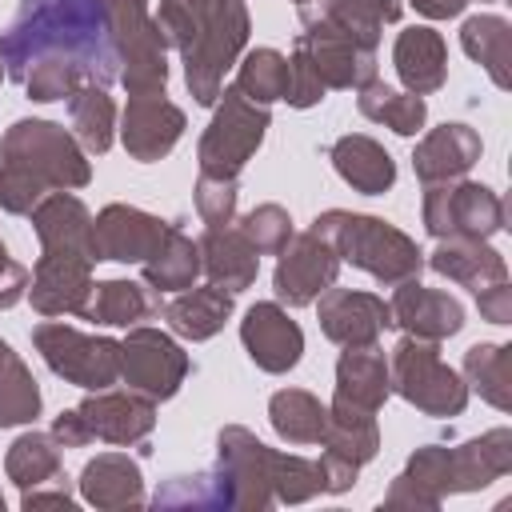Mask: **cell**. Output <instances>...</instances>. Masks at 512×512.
I'll return each instance as SVG.
<instances>
[{
  "label": "cell",
  "mask_w": 512,
  "mask_h": 512,
  "mask_svg": "<svg viewBox=\"0 0 512 512\" xmlns=\"http://www.w3.org/2000/svg\"><path fill=\"white\" fill-rule=\"evenodd\" d=\"M48 52L72 56L100 84L116 80L108 36H104V4L100 0H20L16 20L0 32L4 76L24 84L32 60Z\"/></svg>",
  "instance_id": "1"
},
{
  "label": "cell",
  "mask_w": 512,
  "mask_h": 512,
  "mask_svg": "<svg viewBox=\"0 0 512 512\" xmlns=\"http://www.w3.org/2000/svg\"><path fill=\"white\" fill-rule=\"evenodd\" d=\"M156 24L168 48L184 60V84L196 104H216L224 72L236 68L248 48V4L244 0H160Z\"/></svg>",
  "instance_id": "2"
},
{
  "label": "cell",
  "mask_w": 512,
  "mask_h": 512,
  "mask_svg": "<svg viewBox=\"0 0 512 512\" xmlns=\"http://www.w3.org/2000/svg\"><path fill=\"white\" fill-rule=\"evenodd\" d=\"M92 180L88 152L56 120H16L0 136V208L28 216L48 192H72Z\"/></svg>",
  "instance_id": "3"
},
{
  "label": "cell",
  "mask_w": 512,
  "mask_h": 512,
  "mask_svg": "<svg viewBox=\"0 0 512 512\" xmlns=\"http://www.w3.org/2000/svg\"><path fill=\"white\" fill-rule=\"evenodd\" d=\"M312 232L336 248L340 264H352V268L376 276L380 284L416 280L424 268V252L416 248V240L380 216L328 208L312 220Z\"/></svg>",
  "instance_id": "4"
},
{
  "label": "cell",
  "mask_w": 512,
  "mask_h": 512,
  "mask_svg": "<svg viewBox=\"0 0 512 512\" xmlns=\"http://www.w3.org/2000/svg\"><path fill=\"white\" fill-rule=\"evenodd\" d=\"M100 4H104V36L116 80L128 92H164L168 40L156 16H148V0H100Z\"/></svg>",
  "instance_id": "5"
},
{
  "label": "cell",
  "mask_w": 512,
  "mask_h": 512,
  "mask_svg": "<svg viewBox=\"0 0 512 512\" xmlns=\"http://www.w3.org/2000/svg\"><path fill=\"white\" fill-rule=\"evenodd\" d=\"M268 124H272L268 104H256L236 84H224L216 96L212 124L204 128L200 148H196L200 172L220 176V180H236L244 172V164L256 156V148L264 144Z\"/></svg>",
  "instance_id": "6"
},
{
  "label": "cell",
  "mask_w": 512,
  "mask_h": 512,
  "mask_svg": "<svg viewBox=\"0 0 512 512\" xmlns=\"http://www.w3.org/2000/svg\"><path fill=\"white\" fill-rule=\"evenodd\" d=\"M388 380H392V392H400L424 416L448 420L468 408V384L456 368L440 360L436 340H420L404 332V340L388 356Z\"/></svg>",
  "instance_id": "7"
},
{
  "label": "cell",
  "mask_w": 512,
  "mask_h": 512,
  "mask_svg": "<svg viewBox=\"0 0 512 512\" xmlns=\"http://www.w3.org/2000/svg\"><path fill=\"white\" fill-rule=\"evenodd\" d=\"M32 344L44 356V364L76 388L100 392L120 380V340L112 336H88L72 324L48 320L32 328Z\"/></svg>",
  "instance_id": "8"
},
{
  "label": "cell",
  "mask_w": 512,
  "mask_h": 512,
  "mask_svg": "<svg viewBox=\"0 0 512 512\" xmlns=\"http://www.w3.org/2000/svg\"><path fill=\"white\" fill-rule=\"evenodd\" d=\"M424 228L428 236H472L488 240L504 228V200L476 180H444L424 184Z\"/></svg>",
  "instance_id": "9"
},
{
  "label": "cell",
  "mask_w": 512,
  "mask_h": 512,
  "mask_svg": "<svg viewBox=\"0 0 512 512\" xmlns=\"http://www.w3.org/2000/svg\"><path fill=\"white\" fill-rule=\"evenodd\" d=\"M272 460L276 448L256 440V432L228 424L216 436V472L228 488V508L236 512H264L276 504L272 496Z\"/></svg>",
  "instance_id": "10"
},
{
  "label": "cell",
  "mask_w": 512,
  "mask_h": 512,
  "mask_svg": "<svg viewBox=\"0 0 512 512\" xmlns=\"http://www.w3.org/2000/svg\"><path fill=\"white\" fill-rule=\"evenodd\" d=\"M120 376L148 400H172L188 376V352L168 332L132 324L120 340Z\"/></svg>",
  "instance_id": "11"
},
{
  "label": "cell",
  "mask_w": 512,
  "mask_h": 512,
  "mask_svg": "<svg viewBox=\"0 0 512 512\" xmlns=\"http://www.w3.org/2000/svg\"><path fill=\"white\" fill-rule=\"evenodd\" d=\"M300 24L304 32L296 44L308 52L324 88H364L368 80H376V48L356 44L344 28L312 8H300Z\"/></svg>",
  "instance_id": "12"
},
{
  "label": "cell",
  "mask_w": 512,
  "mask_h": 512,
  "mask_svg": "<svg viewBox=\"0 0 512 512\" xmlns=\"http://www.w3.org/2000/svg\"><path fill=\"white\" fill-rule=\"evenodd\" d=\"M276 256L280 260H276V272H272V288H276V300L288 304V308H304L328 284H336L340 256L312 228L308 232H292V240Z\"/></svg>",
  "instance_id": "13"
},
{
  "label": "cell",
  "mask_w": 512,
  "mask_h": 512,
  "mask_svg": "<svg viewBox=\"0 0 512 512\" xmlns=\"http://www.w3.org/2000/svg\"><path fill=\"white\" fill-rule=\"evenodd\" d=\"M188 120L164 92H128L124 116H120V140L132 160L152 164L176 148Z\"/></svg>",
  "instance_id": "14"
},
{
  "label": "cell",
  "mask_w": 512,
  "mask_h": 512,
  "mask_svg": "<svg viewBox=\"0 0 512 512\" xmlns=\"http://www.w3.org/2000/svg\"><path fill=\"white\" fill-rule=\"evenodd\" d=\"M316 316H320V332L340 344V348H364L376 344L384 328H392V312L380 296L372 292H356V288H336L328 284L316 300Z\"/></svg>",
  "instance_id": "15"
},
{
  "label": "cell",
  "mask_w": 512,
  "mask_h": 512,
  "mask_svg": "<svg viewBox=\"0 0 512 512\" xmlns=\"http://www.w3.org/2000/svg\"><path fill=\"white\" fill-rule=\"evenodd\" d=\"M240 340L252 364L272 376L292 372L304 356V332L280 300H256L240 320Z\"/></svg>",
  "instance_id": "16"
},
{
  "label": "cell",
  "mask_w": 512,
  "mask_h": 512,
  "mask_svg": "<svg viewBox=\"0 0 512 512\" xmlns=\"http://www.w3.org/2000/svg\"><path fill=\"white\" fill-rule=\"evenodd\" d=\"M92 256L80 252H40L32 280H28V300L40 316H68L84 308L92 292Z\"/></svg>",
  "instance_id": "17"
},
{
  "label": "cell",
  "mask_w": 512,
  "mask_h": 512,
  "mask_svg": "<svg viewBox=\"0 0 512 512\" xmlns=\"http://www.w3.org/2000/svg\"><path fill=\"white\" fill-rule=\"evenodd\" d=\"M168 224L136 204H108L92 216V240H96V260H116V264H140Z\"/></svg>",
  "instance_id": "18"
},
{
  "label": "cell",
  "mask_w": 512,
  "mask_h": 512,
  "mask_svg": "<svg viewBox=\"0 0 512 512\" xmlns=\"http://www.w3.org/2000/svg\"><path fill=\"white\" fill-rule=\"evenodd\" d=\"M84 428L92 432V440H108V444H140L152 424H156V400L140 396V392H112V388H100L92 396H84L76 404Z\"/></svg>",
  "instance_id": "19"
},
{
  "label": "cell",
  "mask_w": 512,
  "mask_h": 512,
  "mask_svg": "<svg viewBox=\"0 0 512 512\" xmlns=\"http://www.w3.org/2000/svg\"><path fill=\"white\" fill-rule=\"evenodd\" d=\"M388 312H392V328H404L408 336L420 340H444L464 328V304L440 288H424L420 276L396 284Z\"/></svg>",
  "instance_id": "20"
},
{
  "label": "cell",
  "mask_w": 512,
  "mask_h": 512,
  "mask_svg": "<svg viewBox=\"0 0 512 512\" xmlns=\"http://www.w3.org/2000/svg\"><path fill=\"white\" fill-rule=\"evenodd\" d=\"M484 144L476 136V128L452 120V124H440L432 128L416 152H412V168H416V180L420 184H444V180H460L468 176V168L480 160Z\"/></svg>",
  "instance_id": "21"
},
{
  "label": "cell",
  "mask_w": 512,
  "mask_h": 512,
  "mask_svg": "<svg viewBox=\"0 0 512 512\" xmlns=\"http://www.w3.org/2000/svg\"><path fill=\"white\" fill-rule=\"evenodd\" d=\"M32 228L40 240V252H80L96 260V240H92V212L80 196L72 192H48L32 212Z\"/></svg>",
  "instance_id": "22"
},
{
  "label": "cell",
  "mask_w": 512,
  "mask_h": 512,
  "mask_svg": "<svg viewBox=\"0 0 512 512\" xmlns=\"http://www.w3.org/2000/svg\"><path fill=\"white\" fill-rule=\"evenodd\" d=\"M196 244H200V272L208 276V284H216V288H224L232 296L256 284V276H260V252L248 244V236L236 224L208 228Z\"/></svg>",
  "instance_id": "23"
},
{
  "label": "cell",
  "mask_w": 512,
  "mask_h": 512,
  "mask_svg": "<svg viewBox=\"0 0 512 512\" xmlns=\"http://www.w3.org/2000/svg\"><path fill=\"white\" fill-rule=\"evenodd\" d=\"M392 64H396V76H400L404 92L428 96V92L444 88V80H448V48H444V36L436 28H428V24L404 28L396 36Z\"/></svg>",
  "instance_id": "24"
},
{
  "label": "cell",
  "mask_w": 512,
  "mask_h": 512,
  "mask_svg": "<svg viewBox=\"0 0 512 512\" xmlns=\"http://www.w3.org/2000/svg\"><path fill=\"white\" fill-rule=\"evenodd\" d=\"M424 264L432 272H440L444 280H456L464 288H484L492 280H508L504 256L488 240H472V236H444L424 256Z\"/></svg>",
  "instance_id": "25"
},
{
  "label": "cell",
  "mask_w": 512,
  "mask_h": 512,
  "mask_svg": "<svg viewBox=\"0 0 512 512\" xmlns=\"http://www.w3.org/2000/svg\"><path fill=\"white\" fill-rule=\"evenodd\" d=\"M80 496L92 508H104V512H112V508H140L144 504L140 464L128 460L124 452H100L80 472Z\"/></svg>",
  "instance_id": "26"
},
{
  "label": "cell",
  "mask_w": 512,
  "mask_h": 512,
  "mask_svg": "<svg viewBox=\"0 0 512 512\" xmlns=\"http://www.w3.org/2000/svg\"><path fill=\"white\" fill-rule=\"evenodd\" d=\"M332 168L340 172L344 184H352L356 192L364 196H380L396 184V160L388 156V148L372 136H360V132H348L332 144Z\"/></svg>",
  "instance_id": "27"
},
{
  "label": "cell",
  "mask_w": 512,
  "mask_h": 512,
  "mask_svg": "<svg viewBox=\"0 0 512 512\" xmlns=\"http://www.w3.org/2000/svg\"><path fill=\"white\" fill-rule=\"evenodd\" d=\"M164 304H160V292L148 288V284H136V280H100L92 284L80 316L92 320V324H112V328H132L148 316H156Z\"/></svg>",
  "instance_id": "28"
},
{
  "label": "cell",
  "mask_w": 512,
  "mask_h": 512,
  "mask_svg": "<svg viewBox=\"0 0 512 512\" xmlns=\"http://www.w3.org/2000/svg\"><path fill=\"white\" fill-rule=\"evenodd\" d=\"M388 392H392L388 356L376 344L340 352V360H336V400H348V404H360L368 412H380Z\"/></svg>",
  "instance_id": "29"
},
{
  "label": "cell",
  "mask_w": 512,
  "mask_h": 512,
  "mask_svg": "<svg viewBox=\"0 0 512 512\" xmlns=\"http://www.w3.org/2000/svg\"><path fill=\"white\" fill-rule=\"evenodd\" d=\"M504 472H512V432L508 428H492V432L472 436L460 448H452L456 492H480L492 480H500Z\"/></svg>",
  "instance_id": "30"
},
{
  "label": "cell",
  "mask_w": 512,
  "mask_h": 512,
  "mask_svg": "<svg viewBox=\"0 0 512 512\" xmlns=\"http://www.w3.org/2000/svg\"><path fill=\"white\" fill-rule=\"evenodd\" d=\"M164 320L176 336L184 340H208L224 328V320L232 316V292L216 288V284H204V288H184L176 292L164 308Z\"/></svg>",
  "instance_id": "31"
},
{
  "label": "cell",
  "mask_w": 512,
  "mask_h": 512,
  "mask_svg": "<svg viewBox=\"0 0 512 512\" xmlns=\"http://www.w3.org/2000/svg\"><path fill=\"white\" fill-rule=\"evenodd\" d=\"M140 268H144V284L148 288H156V292H184L200 276V244L188 232H180L176 224H168V232L140 260Z\"/></svg>",
  "instance_id": "32"
},
{
  "label": "cell",
  "mask_w": 512,
  "mask_h": 512,
  "mask_svg": "<svg viewBox=\"0 0 512 512\" xmlns=\"http://www.w3.org/2000/svg\"><path fill=\"white\" fill-rule=\"evenodd\" d=\"M320 444L344 460H352L356 468H364L376 452H380V428H376V412L360 408V404H348V400H336L328 404V424H324V436Z\"/></svg>",
  "instance_id": "33"
},
{
  "label": "cell",
  "mask_w": 512,
  "mask_h": 512,
  "mask_svg": "<svg viewBox=\"0 0 512 512\" xmlns=\"http://www.w3.org/2000/svg\"><path fill=\"white\" fill-rule=\"evenodd\" d=\"M460 44L464 52L492 76L496 88H512V24L496 12H480L468 16L460 28Z\"/></svg>",
  "instance_id": "34"
},
{
  "label": "cell",
  "mask_w": 512,
  "mask_h": 512,
  "mask_svg": "<svg viewBox=\"0 0 512 512\" xmlns=\"http://www.w3.org/2000/svg\"><path fill=\"white\" fill-rule=\"evenodd\" d=\"M68 116H72V136L80 140L84 152L104 156L116 136V104L100 80H84L68 96Z\"/></svg>",
  "instance_id": "35"
},
{
  "label": "cell",
  "mask_w": 512,
  "mask_h": 512,
  "mask_svg": "<svg viewBox=\"0 0 512 512\" xmlns=\"http://www.w3.org/2000/svg\"><path fill=\"white\" fill-rule=\"evenodd\" d=\"M296 8H312V12L328 16L336 28H344L364 48H376L384 24L400 20V0H304Z\"/></svg>",
  "instance_id": "36"
},
{
  "label": "cell",
  "mask_w": 512,
  "mask_h": 512,
  "mask_svg": "<svg viewBox=\"0 0 512 512\" xmlns=\"http://www.w3.org/2000/svg\"><path fill=\"white\" fill-rule=\"evenodd\" d=\"M360 96H356V108H360V116H368V120H376V124H388L396 136H416L420 128H424V120H428V104H424V96H416V92H396L392 84H384V80H368L364 88H356Z\"/></svg>",
  "instance_id": "37"
},
{
  "label": "cell",
  "mask_w": 512,
  "mask_h": 512,
  "mask_svg": "<svg viewBox=\"0 0 512 512\" xmlns=\"http://www.w3.org/2000/svg\"><path fill=\"white\" fill-rule=\"evenodd\" d=\"M268 420L276 436L288 444H320L324 424H328V404H320L304 388H280L268 400Z\"/></svg>",
  "instance_id": "38"
},
{
  "label": "cell",
  "mask_w": 512,
  "mask_h": 512,
  "mask_svg": "<svg viewBox=\"0 0 512 512\" xmlns=\"http://www.w3.org/2000/svg\"><path fill=\"white\" fill-rule=\"evenodd\" d=\"M4 472H8V480L20 492L52 484L60 476V440L52 432H24V436H16L8 456H4Z\"/></svg>",
  "instance_id": "39"
},
{
  "label": "cell",
  "mask_w": 512,
  "mask_h": 512,
  "mask_svg": "<svg viewBox=\"0 0 512 512\" xmlns=\"http://www.w3.org/2000/svg\"><path fill=\"white\" fill-rule=\"evenodd\" d=\"M512 348L508 344H472L464 352V384L468 392H480L492 408H512V372H508Z\"/></svg>",
  "instance_id": "40"
},
{
  "label": "cell",
  "mask_w": 512,
  "mask_h": 512,
  "mask_svg": "<svg viewBox=\"0 0 512 512\" xmlns=\"http://www.w3.org/2000/svg\"><path fill=\"white\" fill-rule=\"evenodd\" d=\"M40 384L28 372V364L12 352L0 364V428H16V424H32L40 416Z\"/></svg>",
  "instance_id": "41"
},
{
  "label": "cell",
  "mask_w": 512,
  "mask_h": 512,
  "mask_svg": "<svg viewBox=\"0 0 512 512\" xmlns=\"http://www.w3.org/2000/svg\"><path fill=\"white\" fill-rule=\"evenodd\" d=\"M84 80H92V76L84 72V64H76L72 56L48 52V56L32 60V68H28V76H24V92H28V100H36V104H52V100H68Z\"/></svg>",
  "instance_id": "42"
},
{
  "label": "cell",
  "mask_w": 512,
  "mask_h": 512,
  "mask_svg": "<svg viewBox=\"0 0 512 512\" xmlns=\"http://www.w3.org/2000/svg\"><path fill=\"white\" fill-rule=\"evenodd\" d=\"M236 88L256 100V104H272L284 96V76H288V56L276 48H252L244 60H236Z\"/></svg>",
  "instance_id": "43"
},
{
  "label": "cell",
  "mask_w": 512,
  "mask_h": 512,
  "mask_svg": "<svg viewBox=\"0 0 512 512\" xmlns=\"http://www.w3.org/2000/svg\"><path fill=\"white\" fill-rule=\"evenodd\" d=\"M324 492V476L320 464L296 452H276L272 460V496L276 504H304L312 496Z\"/></svg>",
  "instance_id": "44"
},
{
  "label": "cell",
  "mask_w": 512,
  "mask_h": 512,
  "mask_svg": "<svg viewBox=\"0 0 512 512\" xmlns=\"http://www.w3.org/2000/svg\"><path fill=\"white\" fill-rule=\"evenodd\" d=\"M156 508H228V488L220 472H200V476H172L164 488L152 496Z\"/></svg>",
  "instance_id": "45"
},
{
  "label": "cell",
  "mask_w": 512,
  "mask_h": 512,
  "mask_svg": "<svg viewBox=\"0 0 512 512\" xmlns=\"http://www.w3.org/2000/svg\"><path fill=\"white\" fill-rule=\"evenodd\" d=\"M404 476L444 504V496L456 492V480H452V448H444V444H424V448H416V452L408 456V464H404Z\"/></svg>",
  "instance_id": "46"
},
{
  "label": "cell",
  "mask_w": 512,
  "mask_h": 512,
  "mask_svg": "<svg viewBox=\"0 0 512 512\" xmlns=\"http://www.w3.org/2000/svg\"><path fill=\"white\" fill-rule=\"evenodd\" d=\"M244 236H248V244L264 256H276L288 240H292V216H288V208H280V204H256L252 212H244L240 216V224H236Z\"/></svg>",
  "instance_id": "47"
},
{
  "label": "cell",
  "mask_w": 512,
  "mask_h": 512,
  "mask_svg": "<svg viewBox=\"0 0 512 512\" xmlns=\"http://www.w3.org/2000/svg\"><path fill=\"white\" fill-rule=\"evenodd\" d=\"M236 180H220V176H204L196 180V212L208 228H224L236 224Z\"/></svg>",
  "instance_id": "48"
},
{
  "label": "cell",
  "mask_w": 512,
  "mask_h": 512,
  "mask_svg": "<svg viewBox=\"0 0 512 512\" xmlns=\"http://www.w3.org/2000/svg\"><path fill=\"white\" fill-rule=\"evenodd\" d=\"M324 92H328V88H324L320 72L312 68L308 52L296 44L292 56H288V76H284V96H280V100H288L292 108H312V104L324 100Z\"/></svg>",
  "instance_id": "49"
},
{
  "label": "cell",
  "mask_w": 512,
  "mask_h": 512,
  "mask_svg": "<svg viewBox=\"0 0 512 512\" xmlns=\"http://www.w3.org/2000/svg\"><path fill=\"white\" fill-rule=\"evenodd\" d=\"M472 292H476V308L488 324H512V284L508 280H492Z\"/></svg>",
  "instance_id": "50"
},
{
  "label": "cell",
  "mask_w": 512,
  "mask_h": 512,
  "mask_svg": "<svg viewBox=\"0 0 512 512\" xmlns=\"http://www.w3.org/2000/svg\"><path fill=\"white\" fill-rule=\"evenodd\" d=\"M384 508H416V512H436L440 508V500L436 496H428L420 484H412L404 472L388 484V492H384Z\"/></svg>",
  "instance_id": "51"
},
{
  "label": "cell",
  "mask_w": 512,
  "mask_h": 512,
  "mask_svg": "<svg viewBox=\"0 0 512 512\" xmlns=\"http://www.w3.org/2000/svg\"><path fill=\"white\" fill-rule=\"evenodd\" d=\"M28 268L24 264H16L12 256H8V248H4V240H0V308H12L16 300H24L28 296Z\"/></svg>",
  "instance_id": "52"
},
{
  "label": "cell",
  "mask_w": 512,
  "mask_h": 512,
  "mask_svg": "<svg viewBox=\"0 0 512 512\" xmlns=\"http://www.w3.org/2000/svg\"><path fill=\"white\" fill-rule=\"evenodd\" d=\"M320 476H324V492H348L352 484H356V476H360V468L352 464V460H344V456H336V452H320Z\"/></svg>",
  "instance_id": "53"
},
{
  "label": "cell",
  "mask_w": 512,
  "mask_h": 512,
  "mask_svg": "<svg viewBox=\"0 0 512 512\" xmlns=\"http://www.w3.org/2000/svg\"><path fill=\"white\" fill-rule=\"evenodd\" d=\"M20 504L32 512V508H72V496H68V484H64V476H56L52 480V488H24V496H20Z\"/></svg>",
  "instance_id": "54"
},
{
  "label": "cell",
  "mask_w": 512,
  "mask_h": 512,
  "mask_svg": "<svg viewBox=\"0 0 512 512\" xmlns=\"http://www.w3.org/2000/svg\"><path fill=\"white\" fill-rule=\"evenodd\" d=\"M52 436L60 440V448H84V444H92V432L84 428V420H80L76 408L60 412V416L52 420Z\"/></svg>",
  "instance_id": "55"
},
{
  "label": "cell",
  "mask_w": 512,
  "mask_h": 512,
  "mask_svg": "<svg viewBox=\"0 0 512 512\" xmlns=\"http://www.w3.org/2000/svg\"><path fill=\"white\" fill-rule=\"evenodd\" d=\"M412 4H416V12L428 16V20H448V16H460L468 0H412Z\"/></svg>",
  "instance_id": "56"
},
{
  "label": "cell",
  "mask_w": 512,
  "mask_h": 512,
  "mask_svg": "<svg viewBox=\"0 0 512 512\" xmlns=\"http://www.w3.org/2000/svg\"><path fill=\"white\" fill-rule=\"evenodd\" d=\"M8 356H12V344H8V340H0V364H4Z\"/></svg>",
  "instance_id": "57"
},
{
  "label": "cell",
  "mask_w": 512,
  "mask_h": 512,
  "mask_svg": "<svg viewBox=\"0 0 512 512\" xmlns=\"http://www.w3.org/2000/svg\"><path fill=\"white\" fill-rule=\"evenodd\" d=\"M0 80H4V60H0Z\"/></svg>",
  "instance_id": "58"
},
{
  "label": "cell",
  "mask_w": 512,
  "mask_h": 512,
  "mask_svg": "<svg viewBox=\"0 0 512 512\" xmlns=\"http://www.w3.org/2000/svg\"><path fill=\"white\" fill-rule=\"evenodd\" d=\"M0 512H4V496H0Z\"/></svg>",
  "instance_id": "59"
},
{
  "label": "cell",
  "mask_w": 512,
  "mask_h": 512,
  "mask_svg": "<svg viewBox=\"0 0 512 512\" xmlns=\"http://www.w3.org/2000/svg\"><path fill=\"white\" fill-rule=\"evenodd\" d=\"M480 4H488V0H480Z\"/></svg>",
  "instance_id": "60"
}]
</instances>
